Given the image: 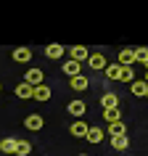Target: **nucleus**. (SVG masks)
<instances>
[{"label":"nucleus","mask_w":148,"mask_h":156,"mask_svg":"<svg viewBox=\"0 0 148 156\" xmlns=\"http://www.w3.org/2000/svg\"><path fill=\"white\" fill-rule=\"evenodd\" d=\"M66 111L72 116H85V111H87V106H85V101H72L69 106H66Z\"/></svg>","instance_id":"39448f33"},{"label":"nucleus","mask_w":148,"mask_h":156,"mask_svg":"<svg viewBox=\"0 0 148 156\" xmlns=\"http://www.w3.org/2000/svg\"><path fill=\"white\" fill-rule=\"evenodd\" d=\"M0 90H3V85H0Z\"/></svg>","instance_id":"c85d7f7f"},{"label":"nucleus","mask_w":148,"mask_h":156,"mask_svg":"<svg viewBox=\"0 0 148 156\" xmlns=\"http://www.w3.org/2000/svg\"><path fill=\"white\" fill-rule=\"evenodd\" d=\"M111 146H114V151H127V148H130V138H127V135L111 138Z\"/></svg>","instance_id":"2eb2a0df"},{"label":"nucleus","mask_w":148,"mask_h":156,"mask_svg":"<svg viewBox=\"0 0 148 156\" xmlns=\"http://www.w3.org/2000/svg\"><path fill=\"white\" fill-rule=\"evenodd\" d=\"M0 151H3V154H16V140L13 138L0 140Z\"/></svg>","instance_id":"6ab92c4d"},{"label":"nucleus","mask_w":148,"mask_h":156,"mask_svg":"<svg viewBox=\"0 0 148 156\" xmlns=\"http://www.w3.org/2000/svg\"><path fill=\"white\" fill-rule=\"evenodd\" d=\"M87 64H90L93 69H106V58H103V53H90Z\"/></svg>","instance_id":"ddd939ff"},{"label":"nucleus","mask_w":148,"mask_h":156,"mask_svg":"<svg viewBox=\"0 0 148 156\" xmlns=\"http://www.w3.org/2000/svg\"><path fill=\"white\" fill-rule=\"evenodd\" d=\"M32 90H34V87H29L26 82H19L16 85V95H19V98H32Z\"/></svg>","instance_id":"412c9836"},{"label":"nucleus","mask_w":148,"mask_h":156,"mask_svg":"<svg viewBox=\"0 0 148 156\" xmlns=\"http://www.w3.org/2000/svg\"><path fill=\"white\" fill-rule=\"evenodd\" d=\"M146 98H148V90H146Z\"/></svg>","instance_id":"bb28decb"},{"label":"nucleus","mask_w":148,"mask_h":156,"mask_svg":"<svg viewBox=\"0 0 148 156\" xmlns=\"http://www.w3.org/2000/svg\"><path fill=\"white\" fill-rule=\"evenodd\" d=\"M132 53H135V61L138 64H146L148 61V48H132Z\"/></svg>","instance_id":"5701e85b"},{"label":"nucleus","mask_w":148,"mask_h":156,"mask_svg":"<svg viewBox=\"0 0 148 156\" xmlns=\"http://www.w3.org/2000/svg\"><path fill=\"white\" fill-rule=\"evenodd\" d=\"M143 66H146V72H148V61H146V64H143Z\"/></svg>","instance_id":"393cba45"},{"label":"nucleus","mask_w":148,"mask_h":156,"mask_svg":"<svg viewBox=\"0 0 148 156\" xmlns=\"http://www.w3.org/2000/svg\"><path fill=\"white\" fill-rule=\"evenodd\" d=\"M24 82L29 85V87L45 85V72H42V69H26V74H24Z\"/></svg>","instance_id":"f257e3e1"},{"label":"nucleus","mask_w":148,"mask_h":156,"mask_svg":"<svg viewBox=\"0 0 148 156\" xmlns=\"http://www.w3.org/2000/svg\"><path fill=\"white\" fill-rule=\"evenodd\" d=\"M130 64H135V53H132V48L119 50V66H130Z\"/></svg>","instance_id":"1a4fd4ad"},{"label":"nucleus","mask_w":148,"mask_h":156,"mask_svg":"<svg viewBox=\"0 0 148 156\" xmlns=\"http://www.w3.org/2000/svg\"><path fill=\"white\" fill-rule=\"evenodd\" d=\"M103 72H106L108 80H119V77H122V66H119V64H106Z\"/></svg>","instance_id":"dca6fc26"},{"label":"nucleus","mask_w":148,"mask_h":156,"mask_svg":"<svg viewBox=\"0 0 148 156\" xmlns=\"http://www.w3.org/2000/svg\"><path fill=\"white\" fill-rule=\"evenodd\" d=\"M42 124H45V119H42L40 114H29V116L24 119V127H26V130H32V132H40Z\"/></svg>","instance_id":"7ed1b4c3"},{"label":"nucleus","mask_w":148,"mask_h":156,"mask_svg":"<svg viewBox=\"0 0 148 156\" xmlns=\"http://www.w3.org/2000/svg\"><path fill=\"white\" fill-rule=\"evenodd\" d=\"M146 85H148V72H146Z\"/></svg>","instance_id":"a878e982"},{"label":"nucleus","mask_w":148,"mask_h":156,"mask_svg":"<svg viewBox=\"0 0 148 156\" xmlns=\"http://www.w3.org/2000/svg\"><path fill=\"white\" fill-rule=\"evenodd\" d=\"M100 106H103V111H108V108H119V98H116V93H103Z\"/></svg>","instance_id":"20e7f679"},{"label":"nucleus","mask_w":148,"mask_h":156,"mask_svg":"<svg viewBox=\"0 0 148 156\" xmlns=\"http://www.w3.org/2000/svg\"><path fill=\"white\" fill-rule=\"evenodd\" d=\"M103 116H106V122H108V124L122 122V111H119V108H108V111H103Z\"/></svg>","instance_id":"aec40b11"},{"label":"nucleus","mask_w":148,"mask_h":156,"mask_svg":"<svg viewBox=\"0 0 148 156\" xmlns=\"http://www.w3.org/2000/svg\"><path fill=\"white\" fill-rule=\"evenodd\" d=\"M45 56H48V58H53V61H56V58H61V56H64V48H61L58 42H50L48 48H45Z\"/></svg>","instance_id":"4468645a"},{"label":"nucleus","mask_w":148,"mask_h":156,"mask_svg":"<svg viewBox=\"0 0 148 156\" xmlns=\"http://www.w3.org/2000/svg\"><path fill=\"white\" fill-rule=\"evenodd\" d=\"M119 80H122V82H135V72H132L130 66H122V77H119Z\"/></svg>","instance_id":"b1692460"},{"label":"nucleus","mask_w":148,"mask_h":156,"mask_svg":"<svg viewBox=\"0 0 148 156\" xmlns=\"http://www.w3.org/2000/svg\"><path fill=\"white\" fill-rule=\"evenodd\" d=\"M85 140H87V143H93V146H95V143H100V140H103V130H100V127H90V130H87V135H85Z\"/></svg>","instance_id":"9d476101"},{"label":"nucleus","mask_w":148,"mask_h":156,"mask_svg":"<svg viewBox=\"0 0 148 156\" xmlns=\"http://www.w3.org/2000/svg\"><path fill=\"white\" fill-rule=\"evenodd\" d=\"M108 135H111V138L127 135V130H124V122H114V124H108Z\"/></svg>","instance_id":"a211bd4d"},{"label":"nucleus","mask_w":148,"mask_h":156,"mask_svg":"<svg viewBox=\"0 0 148 156\" xmlns=\"http://www.w3.org/2000/svg\"><path fill=\"white\" fill-rule=\"evenodd\" d=\"M79 156H87V154H79Z\"/></svg>","instance_id":"cd10ccee"},{"label":"nucleus","mask_w":148,"mask_h":156,"mask_svg":"<svg viewBox=\"0 0 148 156\" xmlns=\"http://www.w3.org/2000/svg\"><path fill=\"white\" fill-rule=\"evenodd\" d=\"M29 151H32V143L29 140H16V154L19 156H29Z\"/></svg>","instance_id":"4be33fe9"},{"label":"nucleus","mask_w":148,"mask_h":156,"mask_svg":"<svg viewBox=\"0 0 148 156\" xmlns=\"http://www.w3.org/2000/svg\"><path fill=\"white\" fill-rule=\"evenodd\" d=\"M32 98L34 101H50V87L48 85H37L32 90Z\"/></svg>","instance_id":"0eeeda50"},{"label":"nucleus","mask_w":148,"mask_h":156,"mask_svg":"<svg viewBox=\"0 0 148 156\" xmlns=\"http://www.w3.org/2000/svg\"><path fill=\"white\" fill-rule=\"evenodd\" d=\"M69 56H72V61L82 64V61H87V58H90V50L85 48V45H74V48H69Z\"/></svg>","instance_id":"f03ea898"},{"label":"nucleus","mask_w":148,"mask_h":156,"mask_svg":"<svg viewBox=\"0 0 148 156\" xmlns=\"http://www.w3.org/2000/svg\"><path fill=\"white\" fill-rule=\"evenodd\" d=\"M87 77H82V74H79V77H72V80H69V87H72V90H87Z\"/></svg>","instance_id":"9b49d317"},{"label":"nucleus","mask_w":148,"mask_h":156,"mask_svg":"<svg viewBox=\"0 0 148 156\" xmlns=\"http://www.w3.org/2000/svg\"><path fill=\"white\" fill-rule=\"evenodd\" d=\"M11 56H13V61H19V64H26V61H32V50L29 48H16Z\"/></svg>","instance_id":"423d86ee"},{"label":"nucleus","mask_w":148,"mask_h":156,"mask_svg":"<svg viewBox=\"0 0 148 156\" xmlns=\"http://www.w3.org/2000/svg\"><path fill=\"white\" fill-rule=\"evenodd\" d=\"M130 90H132V95H138V98H146V90H148V85L138 80V82H132V85H130Z\"/></svg>","instance_id":"f3484780"},{"label":"nucleus","mask_w":148,"mask_h":156,"mask_svg":"<svg viewBox=\"0 0 148 156\" xmlns=\"http://www.w3.org/2000/svg\"><path fill=\"white\" fill-rule=\"evenodd\" d=\"M87 130H90V127H87L85 122H74L72 127H69V132H72L74 138H85V135H87Z\"/></svg>","instance_id":"f8f14e48"},{"label":"nucleus","mask_w":148,"mask_h":156,"mask_svg":"<svg viewBox=\"0 0 148 156\" xmlns=\"http://www.w3.org/2000/svg\"><path fill=\"white\" fill-rule=\"evenodd\" d=\"M64 72L69 74V77H79V74H82V64H77V61L69 58V61L64 64Z\"/></svg>","instance_id":"6e6552de"}]
</instances>
